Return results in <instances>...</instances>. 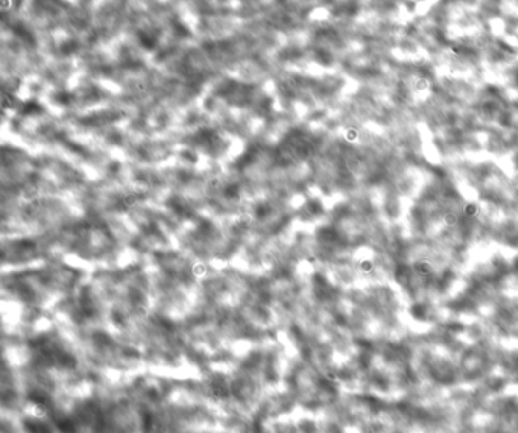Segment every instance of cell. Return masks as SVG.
I'll use <instances>...</instances> for the list:
<instances>
[{"label":"cell","instance_id":"1","mask_svg":"<svg viewBox=\"0 0 518 433\" xmlns=\"http://www.w3.org/2000/svg\"><path fill=\"white\" fill-rule=\"evenodd\" d=\"M26 430L29 433H49V427L43 423H35V421H28L26 424Z\"/></svg>","mask_w":518,"mask_h":433}]
</instances>
